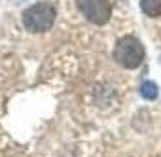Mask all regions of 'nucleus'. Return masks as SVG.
<instances>
[{
  "label": "nucleus",
  "instance_id": "nucleus-2",
  "mask_svg": "<svg viewBox=\"0 0 161 157\" xmlns=\"http://www.w3.org/2000/svg\"><path fill=\"white\" fill-rule=\"evenodd\" d=\"M114 59L115 62L126 69L139 68L145 60V48L139 40L132 35H125L117 40L114 48Z\"/></svg>",
  "mask_w": 161,
  "mask_h": 157
},
{
  "label": "nucleus",
  "instance_id": "nucleus-1",
  "mask_svg": "<svg viewBox=\"0 0 161 157\" xmlns=\"http://www.w3.org/2000/svg\"><path fill=\"white\" fill-rule=\"evenodd\" d=\"M55 17H57L55 6H51L50 2H37L22 13V22L24 28L31 33H44L51 30Z\"/></svg>",
  "mask_w": 161,
  "mask_h": 157
},
{
  "label": "nucleus",
  "instance_id": "nucleus-3",
  "mask_svg": "<svg viewBox=\"0 0 161 157\" xmlns=\"http://www.w3.org/2000/svg\"><path fill=\"white\" fill-rule=\"evenodd\" d=\"M79 11L95 26H104L112 17V6L108 0H75Z\"/></svg>",
  "mask_w": 161,
  "mask_h": 157
},
{
  "label": "nucleus",
  "instance_id": "nucleus-4",
  "mask_svg": "<svg viewBox=\"0 0 161 157\" xmlns=\"http://www.w3.org/2000/svg\"><path fill=\"white\" fill-rule=\"evenodd\" d=\"M141 11L147 17H161V0H141Z\"/></svg>",
  "mask_w": 161,
  "mask_h": 157
},
{
  "label": "nucleus",
  "instance_id": "nucleus-5",
  "mask_svg": "<svg viewBox=\"0 0 161 157\" xmlns=\"http://www.w3.org/2000/svg\"><path fill=\"white\" fill-rule=\"evenodd\" d=\"M141 95L143 99H147V100H154V99H158L159 95V89L156 86V82H152V80H145L143 84H141Z\"/></svg>",
  "mask_w": 161,
  "mask_h": 157
}]
</instances>
